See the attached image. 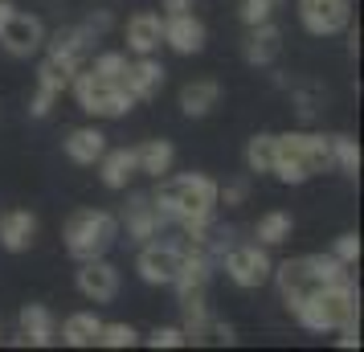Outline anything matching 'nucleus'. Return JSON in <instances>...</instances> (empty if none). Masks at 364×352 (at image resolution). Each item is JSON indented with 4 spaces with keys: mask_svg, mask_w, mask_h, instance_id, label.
Segmentation results:
<instances>
[{
    "mask_svg": "<svg viewBox=\"0 0 364 352\" xmlns=\"http://www.w3.org/2000/svg\"><path fill=\"white\" fill-rule=\"evenodd\" d=\"M164 181V176H160ZM151 201L160 209L164 221H176L188 242H205L213 230V209H217V181L205 172H188V176H172L151 193Z\"/></svg>",
    "mask_w": 364,
    "mask_h": 352,
    "instance_id": "nucleus-1",
    "label": "nucleus"
},
{
    "mask_svg": "<svg viewBox=\"0 0 364 352\" xmlns=\"http://www.w3.org/2000/svg\"><path fill=\"white\" fill-rule=\"evenodd\" d=\"M62 148H66V156L74 164H99V156L107 151V135L99 127H74Z\"/></svg>",
    "mask_w": 364,
    "mask_h": 352,
    "instance_id": "nucleus-22",
    "label": "nucleus"
},
{
    "mask_svg": "<svg viewBox=\"0 0 364 352\" xmlns=\"http://www.w3.org/2000/svg\"><path fill=\"white\" fill-rule=\"evenodd\" d=\"M242 53H246L250 66H270V62L282 53V29L279 25H270V21L250 25V37H246V50Z\"/></svg>",
    "mask_w": 364,
    "mask_h": 352,
    "instance_id": "nucleus-17",
    "label": "nucleus"
},
{
    "mask_svg": "<svg viewBox=\"0 0 364 352\" xmlns=\"http://www.w3.org/2000/svg\"><path fill=\"white\" fill-rule=\"evenodd\" d=\"M0 46L13 53V58H29L46 46V25L33 17V13H13L0 29Z\"/></svg>",
    "mask_w": 364,
    "mask_h": 352,
    "instance_id": "nucleus-10",
    "label": "nucleus"
},
{
    "mask_svg": "<svg viewBox=\"0 0 364 352\" xmlns=\"http://www.w3.org/2000/svg\"><path fill=\"white\" fill-rule=\"evenodd\" d=\"M135 340V328L132 324H102V332H99V344L102 348H132Z\"/></svg>",
    "mask_w": 364,
    "mask_h": 352,
    "instance_id": "nucleus-30",
    "label": "nucleus"
},
{
    "mask_svg": "<svg viewBox=\"0 0 364 352\" xmlns=\"http://www.w3.org/2000/svg\"><path fill=\"white\" fill-rule=\"evenodd\" d=\"M127 234H132V242H151V238L160 234V225H164V218H160V209H156V201H151V193H135L132 205H127Z\"/></svg>",
    "mask_w": 364,
    "mask_h": 352,
    "instance_id": "nucleus-14",
    "label": "nucleus"
},
{
    "mask_svg": "<svg viewBox=\"0 0 364 352\" xmlns=\"http://www.w3.org/2000/svg\"><path fill=\"white\" fill-rule=\"evenodd\" d=\"M82 70L78 58H66V53H50L41 66H37V90L41 95H53V99H62V90L70 86V78Z\"/></svg>",
    "mask_w": 364,
    "mask_h": 352,
    "instance_id": "nucleus-16",
    "label": "nucleus"
},
{
    "mask_svg": "<svg viewBox=\"0 0 364 352\" xmlns=\"http://www.w3.org/2000/svg\"><path fill=\"white\" fill-rule=\"evenodd\" d=\"M181 311H184V336L188 344H200L205 332H209V307H205V295H184L181 299Z\"/></svg>",
    "mask_w": 364,
    "mask_h": 352,
    "instance_id": "nucleus-25",
    "label": "nucleus"
},
{
    "mask_svg": "<svg viewBox=\"0 0 364 352\" xmlns=\"http://www.w3.org/2000/svg\"><path fill=\"white\" fill-rule=\"evenodd\" d=\"M291 316H295L307 332H340V328H352V324H360V295H356V283L344 279V283L323 287V291L307 295L299 307H291Z\"/></svg>",
    "mask_w": 364,
    "mask_h": 352,
    "instance_id": "nucleus-3",
    "label": "nucleus"
},
{
    "mask_svg": "<svg viewBox=\"0 0 364 352\" xmlns=\"http://www.w3.org/2000/svg\"><path fill=\"white\" fill-rule=\"evenodd\" d=\"M328 151H331V164L340 168L344 176H356V172H360V144H356L352 135H331Z\"/></svg>",
    "mask_w": 364,
    "mask_h": 352,
    "instance_id": "nucleus-27",
    "label": "nucleus"
},
{
    "mask_svg": "<svg viewBox=\"0 0 364 352\" xmlns=\"http://www.w3.org/2000/svg\"><path fill=\"white\" fill-rule=\"evenodd\" d=\"M282 0H242V9H237V17L246 21V25H262V21L274 17V9H279Z\"/></svg>",
    "mask_w": 364,
    "mask_h": 352,
    "instance_id": "nucleus-32",
    "label": "nucleus"
},
{
    "mask_svg": "<svg viewBox=\"0 0 364 352\" xmlns=\"http://www.w3.org/2000/svg\"><path fill=\"white\" fill-rule=\"evenodd\" d=\"M95 74H99V78H107V82H123V74H127V58H123V53H99V58H95Z\"/></svg>",
    "mask_w": 364,
    "mask_h": 352,
    "instance_id": "nucleus-31",
    "label": "nucleus"
},
{
    "mask_svg": "<svg viewBox=\"0 0 364 352\" xmlns=\"http://www.w3.org/2000/svg\"><path fill=\"white\" fill-rule=\"evenodd\" d=\"M151 348H184L188 344V336H184V328H156V332L148 336Z\"/></svg>",
    "mask_w": 364,
    "mask_h": 352,
    "instance_id": "nucleus-33",
    "label": "nucleus"
},
{
    "mask_svg": "<svg viewBox=\"0 0 364 352\" xmlns=\"http://www.w3.org/2000/svg\"><path fill=\"white\" fill-rule=\"evenodd\" d=\"M209 332H213V340H217V344H233V340H237L230 324H217V319H209Z\"/></svg>",
    "mask_w": 364,
    "mask_h": 352,
    "instance_id": "nucleus-38",
    "label": "nucleus"
},
{
    "mask_svg": "<svg viewBox=\"0 0 364 352\" xmlns=\"http://www.w3.org/2000/svg\"><path fill=\"white\" fill-rule=\"evenodd\" d=\"M78 291L90 303H111L119 295V270L102 254L99 258H82V267H78Z\"/></svg>",
    "mask_w": 364,
    "mask_h": 352,
    "instance_id": "nucleus-11",
    "label": "nucleus"
},
{
    "mask_svg": "<svg viewBox=\"0 0 364 352\" xmlns=\"http://www.w3.org/2000/svg\"><path fill=\"white\" fill-rule=\"evenodd\" d=\"M53 340H58V324H53L50 307H41V303L21 307V336L13 340V344H37V348H50Z\"/></svg>",
    "mask_w": 364,
    "mask_h": 352,
    "instance_id": "nucleus-15",
    "label": "nucleus"
},
{
    "mask_svg": "<svg viewBox=\"0 0 364 352\" xmlns=\"http://www.w3.org/2000/svg\"><path fill=\"white\" fill-rule=\"evenodd\" d=\"M33 234H37V218L29 209H9L0 218V246L9 254H21L33 246Z\"/></svg>",
    "mask_w": 364,
    "mask_h": 352,
    "instance_id": "nucleus-18",
    "label": "nucleus"
},
{
    "mask_svg": "<svg viewBox=\"0 0 364 352\" xmlns=\"http://www.w3.org/2000/svg\"><path fill=\"white\" fill-rule=\"evenodd\" d=\"M70 86H74V99H78V107H82L86 115L123 119L135 107V99L123 90V82H107L95 70H78V74L70 78Z\"/></svg>",
    "mask_w": 364,
    "mask_h": 352,
    "instance_id": "nucleus-6",
    "label": "nucleus"
},
{
    "mask_svg": "<svg viewBox=\"0 0 364 352\" xmlns=\"http://www.w3.org/2000/svg\"><path fill=\"white\" fill-rule=\"evenodd\" d=\"M270 164H274V135H270V132H258V135L246 144V168L262 176V172H270Z\"/></svg>",
    "mask_w": 364,
    "mask_h": 352,
    "instance_id": "nucleus-29",
    "label": "nucleus"
},
{
    "mask_svg": "<svg viewBox=\"0 0 364 352\" xmlns=\"http://www.w3.org/2000/svg\"><path fill=\"white\" fill-rule=\"evenodd\" d=\"M123 90H127L135 102L156 99V95L164 90V66H160L151 53H144L139 62H127V74H123Z\"/></svg>",
    "mask_w": 364,
    "mask_h": 352,
    "instance_id": "nucleus-12",
    "label": "nucleus"
},
{
    "mask_svg": "<svg viewBox=\"0 0 364 352\" xmlns=\"http://www.w3.org/2000/svg\"><path fill=\"white\" fill-rule=\"evenodd\" d=\"M270 279L279 283V295H282V303H287V311H291V307H299L307 295H315V291H323V287H331V283H344L352 274H348V267L336 254H303V258L279 262V267L270 270Z\"/></svg>",
    "mask_w": 364,
    "mask_h": 352,
    "instance_id": "nucleus-2",
    "label": "nucleus"
},
{
    "mask_svg": "<svg viewBox=\"0 0 364 352\" xmlns=\"http://www.w3.org/2000/svg\"><path fill=\"white\" fill-rule=\"evenodd\" d=\"M13 13H17V4L13 0H0V29H4V21L13 17Z\"/></svg>",
    "mask_w": 364,
    "mask_h": 352,
    "instance_id": "nucleus-40",
    "label": "nucleus"
},
{
    "mask_svg": "<svg viewBox=\"0 0 364 352\" xmlns=\"http://www.w3.org/2000/svg\"><path fill=\"white\" fill-rule=\"evenodd\" d=\"M352 17V0H299V21L311 37L344 33Z\"/></svg>",
    "mask_w": 364,
    "mask_h": 352,
    "instance_id": "nucleus-9",
    "label": "nucleus"
},
{
    "mask_svg": "<svg viewBox=\"0 0 364 352\" xmlns=\"http://www.w3.org/2000/svg\"><path fill=\"white\" fill-rule=\"evenodd\" d=\"M53 102H58L53 95H41V90H37L33 102H29V115H33V119H46V115L53 111Z\"/></svg>",
    "mask_w": 364,
    "mask_h": 352,
    "instance_id": "nucleus-36",
    "label": "nucleus"
},
{
    "mask_svg": "<svg viewBox=\"0 0 364 352\" xmlns=\"http://www.w3.org/2000/svg\"><path fill=\"white\" fill-rule=\"evenodd\" d=\"M119 238V221L115 213H107V209H78L74 218L66 221V250L70 258H99L115 246Z\"/></svg>",
    "mask_w": 364,
    "mask_h": 352,
    "instance_id": "nucleus-5",
    "label": "nucleus"
},
{
    "mask_svg": "<svg viewBox=\"0 0 364 352\" xmlns=\"http://www.w3.org/2000/svg\"><path fill=\"white\" fill-rule=\"evenodd\" d=\"M336 258H340V262H344V267H356V258H360V238L356 234H340L336 238Z\"/></svg>",
    "mask_w": 364,
    "mask_h": 352,
    "instance_id": "nucleus-34",
    "label": "nucleus"
},
{
    "mask_svg": "<svg viewBox=\"0 0 364 352\" xmlns=\"http://www.w3.org/2000/svg\"><path fill=\"white\" fill-rule=\"evenodd\" d=\"M160 41H164V17H160V13H135V17L127 21V50H132L135 58L151 53Z\"/></svg>",
    "mask_w": 364,
    "mask_h": 352,
    "instance_id": "nucleus-19",
    "label": "nucleus"
},
{
    "mask_svg": "<svg viewBox=\"0 0 364 352\" xmlns=\"http://www.w3.org/2000/svg\"><path fill=\"white\" fill-rule=\"evenodd\" d=\"M181 258H184V246L181 242H144V250L135 258V270L148 287H172L176 270H181Z\"/></svg>",
    "mask_w": 364,
    "mask_h": 352,
    "instance_id": "nucleus-8",
    "label": "nucleus"
},
{
    "mask_svg": "<svg viewBox=\"0 0 364 352\" xmlns=\"http://www.w3.org/2000/svg\"><path fill=\"white\" fill-rule=\"evenodd\" d=\"M164 41L181 58H193L205 50V25L193 13H172V17H164Z\"/></svg>",
    "mask_w": 364,
    "mask_h": 352,
    "instance_id": "nucleus-13",
    "label": "nucleus"
},
{
    "mask_svg": "<svg viewBox=\"0 0 364 352\" xmlns=\"http://www.w3.org/2000/svg\"><path fill=\"white\" fill-rule=\"evenodd\" d=\"M95 37L86 33L82 25H74V29H58V33L50 37V53H66V58H78L82 62L86 46H90Z\"/></svg>",
    "mask_w": 364,
    "mask_h": 352,
    "instance_id": "nucleus-28",
    "label": "nucleus"
},
{
    "mask_svg": "<svg viewBox=\"0 0 364 352\" xmlns=\"http://www.w3.org/2000/svg\"><path fill=\"white\" fill-rule=\"evenodd\" d=\"M217 99H221V82L217 78H197V82H188L181 90V111L188 119H205L217 107Z\"/></svg>",
    "mask_w": 364,
    "mask_h": 352,
    "instance_id": "nucleus-21",
    "label": "nucleus"
},
{
    "mask_svg": "<svg viewBox=\"0 0 364 352\" xmlns=\"http://www.w3.org/2000/svg\"><path fill=\"white\" fill-rule=\"evenodd\" d=\"M197 0H164V17H172V13H188Z\"/></svg>",
    "mask_w": 364,
    "mask_h": 352,
    "instance_id": "nucleus-39",
    "label": "nucleus"
},
{
    "mask_svg": "<svg viewBox=\"0 0 364 352\" xmlns=\"http://www.w3.org/2000/svg\"><path fill=\"white\" fill-rule=\"evenodd\" d=\"M328 164H331V151L323 135H311V132L274 135V164H270V172L282 185H307L315 172H323Z\"/></svg>",
    "mask_w": 364,
    "mask_h": 352,
    "instance_id": "nucleus-4",
    "label": "nucleus"
},
{
    "mask_svg": "<svg viewBox=\"0 0 364 352\" xmlns=\"http://www.w3.org/2000/svg\"><path fill=\"white\" fill-rule=\"evenodd\" d=\"M135 160H139V172H148V176H168L172 172V160H176V148L168 144V139H148L144 148H135Z\"/></svg>",
    "mask_w": 364,
    "mask_h": 352,
    "instance_id": "nucleus-24",
    "label": "nucleus"
},
{
    "mask_svg": "<svg viewBox=\"0 0 364 352\" xmlns=\"http://www.w3.org/2000/svg\"><path fill=\"white\" fill-rule=\"evenodd\" d=\"M99 172L107 188H127L135 172H139V160H135V148H107L99 156Z\"/></svg>",
    "mask_w": 364,
    "mask_h": 352,
    "instance_id": "nucleus-20",
    "label": "nucleus"
},
{
    "mask_svg": "<svg viewBox=\"0 0 364 352\" xmlns=\"http://www.w3.org/2000/svg\"><path fill=\"white\" fill-rule=\"evenodd\" d=\"M90 37H99V33H107L111 29V13H95V17H86V25H82Z\"/></svg>",
    "mask_w": 364,
    "mask_h": 352,
    "instance_id": "nucleus-37",
    "label": "nucleus"
},
{
    "mask_svg": "<svg viewBox=\"0 0 364 352\" xmlns=\"http://www.w3.org/2000/svg\"><path fill=\"white\" fill-rule=\"evenodd\" d=\"M99 332H102V319L95 311H74L66 316L62 324V340H66L70 348H90V344H99Z\"/></svg>",
    "mask_w": 364,
    "mask_h": 352,
    "instance_id": "nucleus-23",
    "label": "nucleus"
},
{
    "mask_svg": "<svg viewBox=\"0 0 364 352\" xmlns=\"http://www.w3.org/2000/svg\"><path fill=\"white\" fill-rule=\"evenodd\" d=\"M221 262H225L230 283L242 287V291H254V287L270 283V270H274L266 246H225L221 250Z\"/></svg>",
    "mask_w": 364,
    "mask_h": 352,
    "instance_id": "nucleus-7",
    "label": "nucleus"
},
{
    "mask_svg": "<svg viewBox=\"0 0 364 352\" xmlns=\"http://www.w3.org/2000/svg\"><path fill=\"white\" fill-rule=\"evenodd\" d=\"M246 193H250L246 181H233V185H225V188L217 185V205H221V201H225V205H242V201H246Z\"/></svg>",
    "mask_w": 364,
    "mask_h": 352,
    "instance_id": "nucleus-35",
    "label": "nucleus"
},
{
    "mask_svg": "<svg viewBox=\"0 0 364 352\" xmlns=\"http://www.w3.org/2000/svg\"><path fill=\"white\" fill-rule=\"evenodd\" d=\"M291 230H295V221H291V213H282V209H270L266 218H258V246H282L287 238H291Z\"/></svg>",
    "mask_w": 364,
    "mask_h": 352,
    "instance_id": "nucleus-26",
    "label": "nucleus"
}]
</instances>
